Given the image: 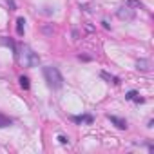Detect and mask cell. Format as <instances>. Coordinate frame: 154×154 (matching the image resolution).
<instances>
[{"label": "cell", "mask_w": 154, "mask_h": 154, "mask_svg": "<svg viewBox=\"0 0 154 154\" xmlns=\"http://www.w3.org/2000/svg\"><path fill=\"white\" fill-rule=\"evenodd\" d=\"M109 120H111L118 129H127V122H125V120H122V118H118V116H111V114H109Z\"/></svg>", "instance_id": "obj_5"}, {"label": "cell", "mask_w": 154, "mask_h": 154, "mask_svg": "<svg viewBox=\"0 0 154 154\" xmlns=\"http://www.w3.org/2000/svg\"><path fill=\"white\" fill-rule=\"evenodd\" d=\"M58 141H60L62 145H67V143H69V138H65V136H58Z\"/></svg>", "instance_id": "obj_13"}, {"label": "cell", "mask_w": 154, "mask_h": 154, "mask_svg": "<svg viewBox=\"0 0 154 154\" xmlns=\"http://www.w3.org/2000/svg\"><path fill=\"white\" fill-rule=\"evenodd\" d=\"M85 29H87L89 33H93V31H94V27H93V26H89V24H85Z\"/></svg>", "instance_id": "obj_16"}, {"label": "cell", "mask_w": 154, "mask_h": 154, "mask_svg": "<svg viewBox=\"0 0 154 154\" xmlns=\"http://www.w3.org/2000/svg\"><path fill=\"white\" fill-rule=\"evenodd\" d=\"M127 6L129 8H134V9H141L143 8V4L140 2V0H127Z\"/></svg>", "instance_id": "obj_11"}, {"label": "cell", "mask_w": 154, "mask_h": 154, "mask_svg": "<svg viewBox=\"0 0 154 154\" xmlns=\"http://www.w3.org/2000/svg\"><path fill=\"white\" fill-rule=\"evenodd\" d=\"M80 8H82V9H84V11H87V13H91V11H93V9H91V6H89V4H82V6H80Z\"/></svg>", "instance_id": "obj_14"}, {"label": "cell", "mask_w": 154, "mask_h": 154, "mask_svg": "<svg viewBox=\"0 0 154 154\" xmlns=\"http://www.w3.org/2000/svg\"><path fill=\"white\" fill-rule=\"evenodd\" d=\"M100 76H102L103 80H107V82L114 84V85H118V84H120V80L116 78V76H112V74H109V72H105V71H102V72H100Z\"/></svg>", "instance_id": "obj_7"}, {"label": "cell", "mask_w": 154, "mask_h": 154, "mask_svg": "<svg viewBox=\"0 0 154 154\" xmlns=\"http://www.w3.org/2000/svg\"><path fill=\"white\" fill-rule=\"evenodd\" d=\"M24 24H26V20H24V18H22V17H20V18H18V20H17V33H18V35H20V36H22V35H24Z\"/></svg>", "instance_id": "obj_10"}, {"label": "cell", "mask_w": 154, "mask_h": 154, "mask_svg": "<svg viewBox=\"0 0 154 154\" xmlns=\"http://www.w3.org/2000/svg\"><path fill=\"white\" fill-rule=\"evenodd\" d=\"M136 67H138L140 71H150V62L145 60V58H141V60L136 62Z\"/></svg>", "instance_id": "obj_8"}, {"label": "cell", "mask_w": 154, "mask_h": 154, "mask_svg": "<svg viewBox=\"0 0 154 154\" xmlns=\"http://www.w3.org/2000/svg\"><path fill=\"white\" fill-rule=\"evenodd\" d=\"M8 4L11 6V9H17V4H15V0H8Z\"/></svg>", "instance_id": "obj_15"}, {"label": "cell", "mask_w": 154, "mask_h": 154, "mask_svg": "<svg viewBox=\"0 0 154 154\" xmlns=\"http://www.w3.org/2000/svg\"><path fill=\"white\" fill-rule=\"evenodd\" d=\"M9 125H13V120H11L9 116H6V114L0 112V129H6V127H9Z\"/></svg>", "instance_id": "obj_6"}, {"label": "cell", "mask_w": 154, "mask_h": 154, "mask_svg": "<svg viewBox=\"0 0 154 154\" xmlns=\"http://www.w3.org/2000/svg\"><path fill=\"white\" fill-rule=\"evenodd\" d=\"M44 78H45V82H47V85L51 89H60L63 85V78H62L60 71L56 67H53V65L44 67Z\"/></svg>", "instance_id": "obj_1"}, {"label": "cell", "mask_w": 154, "mask_h": 154, "mask_svg": "<svg viewBox=\"0 0 154 154\" xmlns=\"http://www.w3.org/2000/svg\"><path fill=\"white\" fill-rule=\"evenodd\" d=\"M136 96H138V93H136V91H129V93L125 94V100H134Z\"/></svg>", "instance_id": "obj_12"}, {"label": "cell", "mask_w": 154, "mask_h": 154, "mask_svg": "<svg viewBox=\"0 0 154 154\" xmlns=\"http://www.w3.org/2000/svg\"><path fill=\"white\" fill-rule=\"evenodd\" d=\"M74 123H93V116L91 114H82V116H72Z\"/></svg>", "instance_id": "obj_4"}, {"label": "cell", "mask_w": 154, "mask_h": 154, "mask_svg": "<svg viewBox=\"0 0 154 154\" xmlns=\"http://www.w3.org/2000/svg\"><path fill=\"white\" fill-rule=\"evenodd\" d=\"M118 18L120 20H134V17H136V9H132V8H129V6H122L120 9H118Z\"/></svg>", "instance_id": "obj_3"}, {"label": "cell", "mask_w": 154, "mask_h": 154, "mask_svg": "<svg viewBox=\"0 0 154 154\" xmlns=\"http://www.w3.org/2000/svg\"><path fill=\"white\" fill-rule=\"evenodd\" d=\"M18 82H20V87H22L24 91H27V89L31 87V84H29V78H27V76H20Z\"/></svg>", "instance_id": "obj_9"}, {"label": "cell", "mask_w": 154, "mask_h": 154, "mask_svg": "<svg viewBox=\"0 0 154 154\" xmlns=\"http://www.w3.org/2000/svg\"><path fill=\"white\" fill-rule=\"evenodd\" d=\"M20 62H22L24 67H36L38 62H40V58H38V54L29 45H24L22 51H20Z\"/></svg>", "instance_id": "obj_2"}]
</instances>
